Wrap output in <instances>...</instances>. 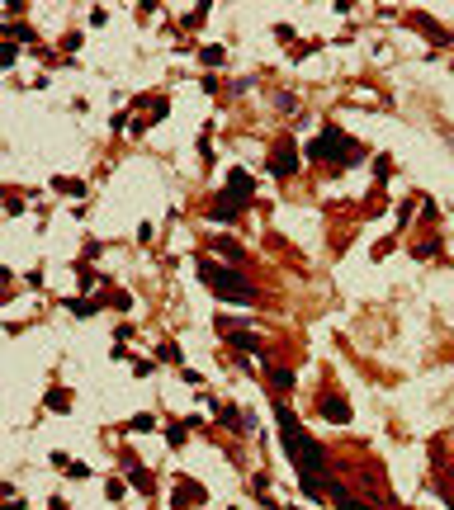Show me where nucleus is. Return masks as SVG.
Returning a JSON list of instances; mask_svg holds the SVG:
<instances>
[{
  "label": "nucleus",
  "mask_w": 454,
  "mask_h": 510,
  "mask_svg": "<svg viewBox=\"0 0 454 510\" xmlns=\"http://www.w3.org/2000/svg\"><path fill=\"white\" fill-rule=\"evenodd\" d=\"M279 430H284V449H289V458H294L298 468H308V473H317L322 468V449L298 430V421H294V411L289 406H279Z\"/></svg>",
  "instance_id": "obj_1"
},
{
  "label": "nucleus",
  "mask_w": 454,
  "mask_h": 510,
  "mask_svg": "<svg viewBox=\"0 0 454 510\" xmlns=\"http://www.w3.org/2000/svg\"><path fill=\"white\" fill-rule=\"evenodd\" d=\"M204 279L213 284V293L218 298H232V302H251V284L241 279V274H227V269H213V265H204Z\"/></svg>",
  "instance_id": "obj_2"
},
{
  "label": "nucleus",
  "mask_w": 454,
  "mask_h": 510,
  "mask_svg": "<svg viewBox=\"0 0 454 510\" xmlns=\"http://www.w3.org/2000/svg\"><path fill=\"white\" fill-rule=\"evenodd\" d=\"M308 152H313V156H336V152H341V156H350V142H346V133L326 128V133H322V142H313Z\"/></svg>",
  "instance_id": "obj_3"
},
{
  "label": "nucleus",
  "mask_w": 454,
  "mask_h": 510,
  "mask_svg": "<svg viewBox=\"0 0 454 510\" xmlns=\"http://www.w3.org/2000/svg\"><path fill=\"white\" fill-rule=\"evenodd\" d=\"M227 189H232V199H251V175H246V170H232V175H227Z\"/></svg>",
  "instance_id": "obj_4"
},
{
  "label": "nucleus",
  "mask_w": 454,
  "mask_h": 510,
  "mask_svg": "<svg viewBox=\"0 0 454 510\" xmlns=\"http://www.w3.org/2000/svg\"><path fill=\"white\" fill-rule=\"evenodd\" d=\"M322 411H326L331 421H341V426H346V421H350V406L341 402V397H322Z\"/></svg>",
  "instance_id": "obj_5"
},
{
  "label": "nucleus",
  "mask_w": 454,
  "mask_h": 510,
  "mask_svg": "<svg viewBox=\"0 0 454 510\" xmlns=\"http://www.w3.org/2000/svg\"><path fill=\"white\" fill-rule=\"evenodd\" d=\"M237 208H241L237 199H227V194H222V199L213 203V213H209V217H218V222H232V217H237Z\"/></svg>",
  "instance_id": "obj_6"
},
{
  "label": "nucleus",
  "mask_w": 454,
  "mask_h": 510,
  "mask_svg": "<svg viewBox=\"0 0 454 510\" xmlns=\"http://www.w3.org/2000/svg\"><path fill=\"white\" fill-rule=\"evenodd\" d=\"M274 170H279V175H294V147H289V142L274 152Z\"/></svg>",
  "instance_id": "obj_7"
},
{
  "label": "nucleus",
  "mask_w": 454,
  "mask_h": 510,
  "mask_svg": "<svg viewBox=\"0 0 454 510\" xmlns=\"http://www.w3.org/2000/svg\"><path fill=\"white\" fill-rule=\"evenodd\" d=\"M331 496L341 501V510H365V506H355V501H346V491H341V486H331Z\"/></svg>",
  "instance_id": "obj_8"
}]
</instances>
